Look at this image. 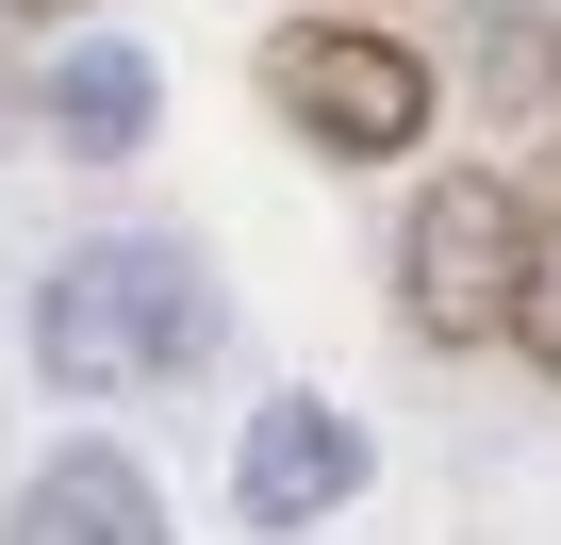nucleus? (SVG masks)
Instances as JSON below:
<instances>
[{"mask_svg": "<svg viewBox=\"0 0 561 545\" xmlns=\"http://www.w3.org/2000/svg\"><path fill=\"white\" fill-rule=\"evenodd\" d=\"M264 100H280V133H298L314 166H397V149H430L446 83L380 18H298V34H264Z\"/></svg>", "mask_w": 561, "mask_h": 545, "instance_id": "obj_3", "label": "nucleus"}, {"mask_svg": "<svg viewBox=\"0 0 561 545\" xmlns=\"http://www.w3.org/2000/svg\"><path fill=\"white\" fill-rule=\"evenodd\" d=\"M18 545H182V529H165L133 446H50L34 496H18Z\"/></svg>", "mask_w": 561, "mask_h": 545, "instance_id": "obj_6", "label": "nucleus"}, {"mask_svg": "<svg viewBox=\"0 0 561 545\" xmlns=\"http://www.w3.org/2000/svg\"><path fill=\"white\" fill-rule=\"evenodd\" d=\"M231 298H215V264L182 231H83L50 282H34V364L50 397H133V381H182L215 364Z\"/></svg>", "mask_w": 561, "mask_h": 545, "instance_id": "obj_1", "label": "nucleus"}, {"mask_svg": "<svg viewBox=\"0 0 561 545\" xmlns=\"http://www.w3.org/2000/svg\"><path fill=\"white\" fill-rule=\"evenodd\" d=\"M364 413L347 397H264L248 413V446H231V512L264 529V545H298V529H331L347 496H364Z\"/></svg>", "mask_w": 561, "mask_h": 545, "instance_id": "obj_4", "label": "nucleus"}, {"mask_svg": "<svg viewBox=\"0 0 561 545\" xmlns=\"http://www.w3.org/2000/svg\"><path fill=\"white\" fill-rule=\"evenodd\" d=\"M512 348H528V364L561 381V264H545V298H528V331H512Z\"/></svg>", "mask_w": 561, "mask_h": 545, "instance_id": "obj_7", "label": "nucleus"}, {"mask_svg": "<svg viewBox=\"0 0 561 545\" xmlns=\"http://www.w3.org/2000/svg\"><path fill=\"white\" fill-rule=\"evenodd\" d=\"M34 116H50V149H67V166H133V149H149V116H165V83H149V50H133V34H67V50H50V83H34Z\"/></svg>", "mask_w": 561, "mask_h": 545, "instance_id": "obj_5", "label": "nucleus"}, {"mask_svg": "<svg viewBox=\"0 0 561 545\" xmlns=\"http://www.w3.org/2000/svg\"><path fill=\"white\" fill-rule=\"evenodd\" d=\"M18 18H100V0H18Z\"/></svg>", "mask_w": 561, "mask_h": 545, "instance_id": "obj_8", "label": "nucleus"}, {"mask_svg": "<svg viewBox=\"0 0 561 545\" xmlns=\"http://www.w3.org/2000/svg\"><path fill=\"white\" fill-rule=\"evenodd\" d=\"M545 264H561V248H545L528 182L446 166V182H413V215H397V315H413V348L479 364V348H512V331H528Z\"/></svg>", "mask_w": 561, "mask_h": 545, "instance_id": "obj_2", "label": "nucleus"}]
</instances>
